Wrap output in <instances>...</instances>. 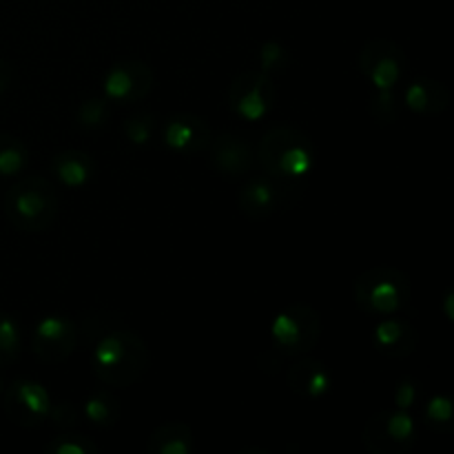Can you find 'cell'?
Instances as JSON below:
<instances>
[{"label":"cell","instance_id":"11","mask_svg":"<svg viewBox=\"0 0 454 454\" xmlns=\"http://www.w3.org/2000/svg\"><path fill=\"white\" fill-rule=\"evenodd\" d=\"M153 69L145 60H120L102 78V96L111 102L131 105L153 91Z\"/></svg>","mask_w":454,"mask_h":454},{"label":"cell","instance_id":"14","mask_svg":"<svg viewBox=\"0 0 454 454\" xmlns=\"http://www.w3.org/2000/svg\"><path fill=\"white\" fill-rule=\"evenodd\" d=\"M282 182L270 176H260L248 180L238 193V207L247 220L264 222L278 211L282 200Z\"/></svg>","mask_w":454,"mask_h":454},{"label":"cell","instance_id":"32","mask_svg":"<svg viewBox=\"0 0 454 454\" xmlns=\"http://www.w3.org/2000/svg\"><path fill=\"white\" fill-rule=\"evenodd\" d=\"M9 82H12V67L9 62L0 60V93L9 87Z\"/></svg>","mask_w":454,"mask_h":454},{"label":"cell","instance_id":"12","mask_svg":"<svg viewBox=\"0 0 454 454\" xmlns=\"http://www.w3.org/2000/svg\"><path fill=\"white\" fill-rule=\"evenodd\" d=\"M211 124L195 114L168 115L162 124V142L176 153H202L211 145Z\"/></svg>","mask_w":454,"mask_h":454},{"label":"cell","instance_id":"7","mask_svg":"<svg viewBox=\"0 0 454 454\" xmlns=\"http://www.w3.org/2000/svg\"><path fill=\"white\" fill-rule=\"evenodd\" d=\"M417 442V421L411 411H384L364 426V446L372 454H403Z\"/></svg>","mask_w":454,"mask_h":454},{"label":"cell","instance_id":"30","mask_svg":"<svg viewBox=\"0 0 454 454\" xmlns=\"http://www.w3.org/2000/svg\"><path fill=\"white\" fill-rule=\"evenodd\" d=\"M393 399H395V408H399V411H412L417 399H419V386H417V381L412 380V377H403V380H399L397 386H395Z\"/></svg>","mask_w":454,"mask_h":454},{"label":"cell","instance_id":"4","mask_svg":"<svg viewBox=\"0 0 454 454\" xmlns=\"http://www.w3.org/2000/svg\"><path fill=\"white\" fill-rule=\"evenodd\" d=\"M412 297V284L403 270L395 266H375L359 273L353 282V300L359 310L371 317L399 315Z\"/></svg>","mask_w":454,"mask_h":454},{"label":"cell","instance_id":"19","mask_svg":"<svg viewBox=\"0 0 454 454\" xmlns=\"http://www.w3.org/2000/svg\"><path fill=\"white\" fill-rule=\"evenodd\" d=\"M193 428L186 421H164L146 442L149 454H193Z\"/></svg>","mask_w":454,"mask_h":454},{"label":"cell","instance_id":"5","mask_svg":"<svg viewBox=\"0 0 454 454\" xmlns=\"http://www.w3.org/2000/svg\"><path fill=\"white\" fill-rule=\"evenodd\" d=\"M322 337V315L310 304L286 306L270 324V344L282 357H301L317 346Z\"/></svg>","mask_w":454,"mask_h":454},{"label":"cell","instance_id":"16","mask_svg":"<svg viewBox=\"0 0 454 454\" xmlns=\"http://www.w3.org/2000/svg\"><path fill=\"white\" fill-rule=\"evenodd\" d=\"M286 384L306 399H324L333 388V375L319 359L301 357L286 371Z\"/></svg>","mask_w":454,"mask_h":454},{"label":"cell","instance_id":"2","mask_svg":"<svg viewBox=\"0 0 454 454\" xmlns=\"http://www.w3.org/2000/svg\"><path fill=\"white\" fill-rule=\"evenodd\" d=\"M255 160L266 176L279 182L306 177L315 168L317 151L306 131L293 124H279L269 129L257 145Z\"/></svg>","mask_w":454,"mask_h":454},{"label":"cell","instance_id":"13","mask_svg":"<svg viewBox=\"0 0 454 454\" xmlns=\"http://www.w3.org/2000/svg\"><path fill=\"white\" fill-rule=\"evenodd\" d=\"M207 151L215 171L226 177H242L255 167V149L251 146V142L235 133H222V136L211 137Z\"/></svg>","mask_w":454,"mask_h":454},{"label":"cell","instance_id":"22","mask_svg":"<svg viewBox=\"0 0 454 454\" xmlns=\"http://www.w3.org/2000/svg\"><path fill=\"white\" fill-rule=\"evenodd\" d=\"M111 120V100L105 96H89L75 109V122L87 131H98Z\"/></svg>","mask_w":454,"mask_h":454},{"label":"cell","instance_id":"33","mask_svg":"<svg viewBox=\"0 0 454 454\" xmlns=\"http://www.w3.org/2000/svg\"><path fill=\"white\" fill-rule=\"evenodd\" d=\"M0 395H3V377H0Z\"/></svg>","mask_w":454,"mask_h":454},{"label":"cell","instance_id":"28","mask_svg":"<svg viewBox=\"0 0 454 454\" xmlns=\"http://www.w3.org/2000/svg\"><path fill=\"white\" fill-rule=\"evenodd\" d=\"M371 111L380 122H393L399 114L397 89H393V91H375V98L371 102Z\"/></svg>","mask_w":454,"mask_h":454},{"label":"cell","instance_id":"6","mask_svg":"<svg viewBox=\"0 0 454 454\" xmlns=\"http://www.w3.org/2000/svg\"><path fill=\"white\" fill-rule=\"evenodd\" d=\"M231 111L247 122H260L275 109L278 84L273 75L260 69L242 71L233 78L226 96Z\"/></svg>","mask_w":454,"mask_h":454},{"label":"cell","instance_id":"29","mask_svg":"<svg viewBox=\"0 0 454 454\" xmlns=\"http://www.w3.org/2000/svg\"><path fill=\"white\" fill-rule=\"evenodd\" d=\"M49 421H51V424L60 430L75 428L80 421L78 406H74L71 402L51 403V411H49Z\"/></svg>","mask_w":454,"mask_h":454},{"label":"cell","instance_id":"24","mask_svg":"<svg viewBox=\"0 0 454 454\" xmlns=\"http://www.w3.org/2000/svg\"><path fill=\"white\" fill-rule=\"evenodd\" d=\"M44 454H100V448L91 437L78 433H62L44 443Z\"/></svg>","mask_w":454,"mask_h":454},{"label":"cell","instance_id":"18","mask_svg":"<svg viewBox=\"0 0 454 454\" xmlns=\"http://www.w3.org/2000/svg\"><path fill=\"white\" fill-rule=\"evenodd\" d=\"M49 173L67 189H82L96 176V162L87 151H58L49 160Z\"/></svg>","mask_w":454,"mask_h":454},{"label":"cell","instance_id":"17","mask_svg":"<svg viewBox=\"0 0 454 454\" xmlns=\"http://www.w3.org/2000/svg\"><path fill=\"white\" fill-rule=\"evenodd\" d=\"M402 102L408 111L417 115H439L450 105V93L439 80L421 75L406 84Z\"/></svg>","mask_w":454,"mask_h":454},{"label":"cell","instance_id":"10","mask_svg":"<svg viewBox=\"0 0 454 454\" xmlns=\"http://www.w3.org/2000/svg\"><path fill=\"white\" fill-rule=\"evenodd\" d=\"M51 395L40 381L16 380L4 390V412L20 428H40L49 419Z\"/></svg>","mask_w":454,"mask_h":454},{"label":"cell","instance_id":"21","mask_svg":"<svg viewBox=\"0 0 454 454\" xmlns=\"http://www.w3.org/2000/svg\"><path fill=\"white\" fill-rule=\"evenodd\" d=\"M29 167V149L20 137L0 133V177H16Z\"/></svg>","mask_w":454,"mask_h":454},{"label":"cell","instance_id":"27","mask_svg":"<svg viewBox=\"0 0 454 454\" xmlns=\"http://www.w3.org/2000/svg\"><path fill=\"white\" fill-rule=\"evenodd\" d=\"M291 62V56H288V49L284 47L278 40H266L260 49H257V69L264 71V74L275 75L279 71H284Z\"/></svg>","mask_w":454,"mask_h":454},{"label":"cell","instance_id":"31","mask_svg":"<svg viewBox=\"0 0 454 454\" xmlns=\"http://www.w3.org/2000/svg\"><path fill=\"white\" fill-rule=\"evenodd\" d=\"M442 310H443V317H446L448 322H454V288L452 286L443 293Z\"/></svg>","mask_w":454,"mask_h":454},{"label":"cell","instance_id":"1","mask_svg":"<svg viewBox=\"0 0 454 454\" xmlns=\"http://www.w3.org/2000/svg\"><path fill=\"white\" fill-rule=\"evenodd\" d=\"M84 335L91 346V368L102 384L129 388L146 375L151 350L133 328L106 315H89Z\"/></svg>","mask_w":454,"mask_h":454},{"label":"cell","instance_id":"25","mask_svg":"<svg viewBox=\"0 0 454 454\" xmlns=\"http://www.w3.org/2000/svg\"><path fill=\"white\" fill-rule=\"evenodd\" d=\"M424 424L433 430H450L454 426V403L448 395H433L424 406Z\"/></svg>","mask_w":454,"mask_h":454},{"label":"cell","instance_id":"3","mask_svg":"<svg viewBox=\"0 0 454 454\" xmlns=\"http://www.w3.org/2000/svg\"><path fill=\"white\" fill-rule=\"evenodd\" d=\"M4 215L22 233H44L58 217V193L43 176L20 177L4 193Z\"/></svg>","mask_w":454,"mask_h":454},{"label":"cell","instance_id":"15","mask_svg":"<svg viewBox=\"0 0 454 454\" xmlns=\"http://www.w3.org/2000/svg\"><path fill=\"white\" fill-rule=\"evenodd\" d=\"M372 344L384 357L406 359L419 346V333L415 331L411 322L399 319L397 315L381 317L380 324L372 331Z\"/></svg>","mask_w":454,"mask_h":454},{"label":"cell","instance_id":"23","mask_svg":"<svg viewBox=\"0 0 454 454\" xmlns=\"http://www.w3.org/2000/svg\"><path fill=\"white\" fill-rule=\"evenodd\" d=\"M22 350V331L16 317L0 310V368L9 366L18 359Z\"/></svg>","mask_w":454,"mask_h":454},{"label":"cell","instance_id":"20","mask_svg":"<svg viewBox=\"0 0 454 454\" xmlns=\"http://www.w3.org/2000/svg\"><path fill=\"white\" fill-rule=\"evenodd\" d=\"M82 415L96 428H111L120 421V403L106 390H96L84 399Z\"/></svg>","mask_w":454,"mask_h":454},{"label":"cell","instance_id":"26","mask_svg":"<svg viewBox=\"0 0 454 454\" xmlns=\"http://www.w3.org/2000/svg\"><path fill=\"white\" fill-rule=\"evenodd\" d=\"M155 127H158V120H155L153 114H146V111H140V114L129 115L122 122V133L127 137V142L136 146H145L153 140Z\"/></svg>","mask_w":454,"mask_h":454},{"label":"cell","instance_id":"8","mask_svg":"<svg viewBox=\"0 0 454 454\" xmlns=\"http://www.w3.org/2000/svg\"><path fill=\"white\" fill-rule=\"evenodd\" d=\"M359 71L375 91H393L408 69V56L397 43L386 38L371 40L357 56Z\"/></svg>","mask_w":454,"mask_h":454},{"label":"cell","instance_id":"9","mask_svg":"<svg viewBox=\"0 0 454 454\" xmlns=\"http://www.w3.org/2000/svg\"><path fill=\"white\" fill-rule=\"evenodd\" d=\"M80 341V328L65 315H47L40 319L31 333V353L44 364L67 362L75 353Z\"/></svg>","mask_w":454,"mask_h":454}]
</instances>
